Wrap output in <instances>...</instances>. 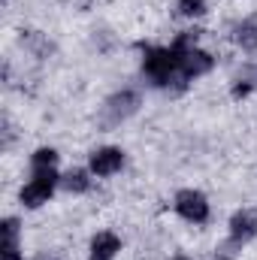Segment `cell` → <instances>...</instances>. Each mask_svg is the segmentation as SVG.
<instances>
[{"instance_id": "6da1fadb", "label": "cell", "mask_w": 257, "mask_h": 260, "mask_svg": "<svg viewBox=\"0 0 257 260\" xmlns=\"http://www.w3.org/2000/svg\"><path fill=\"white\" fill-rule=\"evenodd\" d=\"M142 70L160 88H170L173 82H179V88H185V79L179 73V52L176 49H145Z\"/></svg>"}, {"instance_id": "7a4b0ae2", "label": "cell", "mask_w": 257, "mask_h": 260, "mask_svg": "<svg viewBox=\"0 0 257 260\" xmlns=\"http://www.w3.org/2000/svg\"><path fill=\"white\" fill-rule=\"evenodd\" d=\"M55 188H58L55 167H40V170H34V179L21 188V203L27 209H37V206L49 203V197L55 194Z\"/></svg>"}, {"instance_id": "3957f363", "label": "cell", "mask_w": 257, "mask_h": 260, "mask_svg": "<svg viewBox=\"0 0 257 260\" xmlns=\"http://www.w3.org/2000/svg\"><path fill=\"white\" fill-rule=\"evenodd\" d=\"M176 212L191 224H203L209 218V203L200 191H179L176 194Z\"/></svg>"}, {"instance_id": "277c9868", "label": "cell", "mask_w": 257, "mask_h": 260, "mask_svg": "<svg viewBox=\"0 0 257 260\" xmlns=\"http://www.w3.org/2000/svg\"><path fill=\"white\" fill-rule=\"evenodd\" d=\"M212 55L209 52H203V49H191V52H179V73H182V79L185 82H191L197 76H203V73H209L212 70Z\"/></svg>"}, {"instance_id": "5b68a950", "label": "cell", "mask_w": 257, "mask_h": 260, "mask_svg": "<svg viewBox=\"0 0 257 260\" xmlns=\"http://www.w3.org/2000/svg\"><path fill=\"white\" fill-rule=\"evenodd\" d=\"M136 109H139L136 91H121V94H115V97L106 100V109H103V112H106V121H109V124H118V121L130 118Z\"/></svg>"}, {"instance_id": "8992f818", "label": "cell", "mask_w": 257, "mask_h": 260, "mask_svg": "<svg viewBox=\"0 0 257 260\" xmlns=\"http://www.w3.org/2000/svg\"><path fill=\"white\" fill-rule=\"evenodd\" d=\"M257 236V212L251 209H242L230 218V242L236 245H245Z\"/></svg>"}, {"instance_id": "52a82bcc", "label": "cell", "mask_w": 257, "mask_h": 260, "mask_svg": "<svg viewBox=\"0 0 257 260\" xmlns=\"http://www.w3.org/2000/svg\"><path fill=\"white\" fill-rule=\"evenodd\" d=\"M124 167V151L121 148H97L91 154V173L94 176H112Z\"/></svg>"}, {"instance_id": "ba28073f", "label": "cell", "mask_w": 257, "mask_h": 260, "mask_svg": "<svg viewBox=\"0 0 257 260\" xmlns=\"http://www.w3.org/2000/svg\"><path fill=\"white\" fill-rule=\"evenodd\" d=\"M121 251V239L115 233H97L91 239V260H112Z\"/></svg>"}, {"instance_id": "9c48e42d", "label": "cell", "mask_w": 257, "mask_h": 260, "mask_svg": "<svg viewBox=\"0 0 257 260\" xmlns=\"http://www.w3.org/2000/svg\"><path fill=\"white\" fill-rule=\"evenodd\" d=\"M233 37H236V43H239L245 52H257V15L245 18L242 24H236Z\"/></svg>"}, {"instance_id": "30bf717a", "label": "cell", "mask_w": 257, "mask_h": 260, "mask_svg": "<svg viewBox=\"0 0 257 260\" xmlns=\"http://www.w3.org/2000/svg\"><path fill=\"white\" fill-rule=\"evenodd\" d=\"M61 185H64L70 194H85L91 188V179H88L85 170H73V173H67L64 179H61Z\"/></svg>"}, {"instance_id": "8fae6325", "label": "cell", "mask_w": 257, "mask_h": 260, "mask_svg": "<svg viewBox=\"0 0 257 260\" xmlns=\"http://www.w3.org/2000/svg\"><path fill=\"white\" fill-rule=\"evenodd\" d=\"M30 164H34V170H40V167H55V164H58V154H55V148H40V151L30 157Z\"/></svg>"}, {"instance_id": "7c38bea8", "label": "cell", "mask_w": 257, "mask_h": 260, "mask_svg": "<svg viewBox=\"0 0 257 260\" xmlns=\"http://www.w3.org/2000/svg\"><path fill=\"white\" fill-rule=\"evenodd\" d=\"M206 12V0H179V15L194 18V15H203Z\"/></svg>"}, {"instance_id": "4fadbf2b", "label": "cell", "mask_w": 257, "mask_h": 260, "mask_svg": "<svg viewBox=\"0 0 257 260\" xmlns=\"http://www.w3.org/2000/svg\"><path fill=\"white\" fill-rule=\"evenodd\" d=\"M0 230H3V242H18V221L15 218H6Z\"/></svg>"}, {"instance_id": "5bb4252c", "label": "cell", "mask_w": 257, "mask_h": 260, "mask_svg": "<svg viewBox=\"0 0 257 260\" xmlns=\"http://www.w3.org/2000/svg\"><path fill=\"white\" fill-rule=\"evenodd\" d=\"M0 260H21V254H18V242H3Z\"/></svg>"}, {"instance_id": "9a60e30c", "label": "cell", "mask_w": 257, "mask_h": 260, "mask_svg": "<svg viewBox=\"0 0 257 260\" xmlns=\"http://www.w3.org/2000/svg\"><path fill=\"white\" fill-rule=\"evenodd\" d=\"M251 91V85H236L233 88V97H242V94H248Z\"/></svg>"}, {"instance_id": "2e32d148", "label": "cell", "mask_w": 257, "mask_h": 260, "mask_svg": "<svg viewBox=\"0 0 257 260\" xmlns=\"http://www.w3.org/2000/svg\"><path fill=\"white\" fill-rule=\"evenodd\" d=\"M37 260H55V257H49V254H40V257H37Z\"/></svg>"}, {"instance_id": "e0dca14e", "label": "cell", "mask_w": 257, "mask_h": 260, "mask_svg": "<svg viewBox=\"0 0 257 260\" xmlns=\"http://www.w3.org/2000/svg\"><path fill=\"white\" fill-rule=\"evenodd\" d=\"M173 260H188V257H173Z\"/></svg>"}]
</instances>
